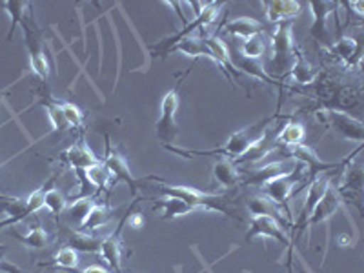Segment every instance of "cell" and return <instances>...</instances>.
<instances>
[{"instance_id":"obj_17","label":"cell","mask_w":364,"mask_h":273,"mask_svg":"<svg viewBox=\"0 0 364 273\" xmlns=\"http://www.w3.org/2000/svg\"><path fill=\"white\" fill-rule=\"evenodd\" d=\"M58 230H60V235L64 239V245L73 248L75 252L100 253V246H102V239L100 237L91 235V233H82L79 230L64 226V224H58Z\"/></svg>"},{"instance_id":"obj_28","label":"cell","mask_w":364,"mask_h":273,"mask_svg":"<svg viewBox=\"0 0 364 273\" xmlns=\"http://www.w3.org/2000/svg\"><path fill=\"white\" fill-rule=\"evenodd\" d=\"M113 213H115V211L109 208V204L97 203L95 206H93V210L90 211V215H87L86 223L79 228V232L93 233L95 230H99V228L106 226V224L113 219Z\"/></svg>"},{"instance_id":"obj_30","label":"cell","mask_w":364,"mask_h":273,"mask_svg":"<svg viewBox=\"0 0 364 273\" xmlns=\"http://www.w3.org/2000/svg\"><path fill=\"white\" fill-rule=\"evenodd\" d=\"M38 104H41V106H44L46 112H48L50 122H51V126H53V132L64 133L66 129H70V124H68L66 117H64L63 106H60V102H58V100L51 99V97L46 93V95L38 100Z\"/></svg>"},{"instance_id":"obj_3","label":"cell","mask_w":364,"mask_h":273,"mask_svg":"<svg viewBox=\"0 0 364 273\" xmlns=\"http://www.w3.org/2000/svg\"><path fill=\"white\" fill-rule=\"evenodd\" d=\"M295 58L294 42V21L279 22L269 41V55L266 60L264 71L268 77L277 80L284 73H290Z\"/></svg>"},{"instance_id":"obj_1","label":"cell","mask_w":364,"mask_h":273,"mask_svg":"<svg viewBox=\"0 0 364 273\" xmlns=\"http://www.w3.org/2000/svg\"><path fill=\"white\" fill-rule=\"evenodd\" d=\"M275 119H279L277 113H273L272 117H266V119L259 120V122H255V124H250L248 128H242L239 129V132L232 133V135L228 136V141L224 142L220 148H215V149H188V148H178V146H173V144H166L164 148L168 149V151H171V154L184 159H190L193 157V155H199V157L219 155V157L223 159H233V161H237V159L242 157L250 148H253L257 142L261 141Z\"/></svg>"},{"instance_id":"obj_12","label":"cell","mask_w":364,"mask_h":273,"mask_svg":"<svg viewBox=\"0 0 364 273\" xmlns=\"http://www.w3.org/2000/svg\"><path fill=\"white\" fill-rule=\"evenodd\" d=\"M106 141H108V144H106V157L102 159V164L108 168L109 175H112V178L117 182V184H119V182H124V184H128L129 186L132 193L135 195L136 190L141 188L142 181H136V178L133 177L126 159L122 157L117 149L112 148L109 139H106Z\"/></svg>"},{"instance_id":"obj_22","label":"cell","mask_w":364,"mask_h":273,"mask_svg":"<svg viewBox=\"0 0 364 273\" xmlns=\"http://www.w3.org/2000/svg\"><path fill=\"white\" fill-rule=\"evenodd\" d=\"M211 173L220 186H224L226 190H235L242 182V175L237 170V164L232 159H219L211 168Z\"/></svg>"},{"instance_id":"obj_31","label":"cell","mask_w":364,"mask_h":273,"mask_svg":"<svg viewBox=\"0 0 364 273\" xmlns=\"http://www.w3.org/2000/svg\"><path fill=\"white\" fill-rule=\"evenodd\" d=\"M79 262H80L79 252H75V250L70 248V246H63L50 262H41L38 266H53V268H60V269H68V272L79 273Z\"/></svg>"},{"instance_id":"obj_10","label":"cell","mask_w":364,"mask_h":273,"mask_svg":"<svg viewBox=\"0 0 364 273\" xmlns=\"http://www.w3.org/2000/svg\"><path fill=\"white\" fill-rule=\"evenodd\" d=\"M253 237H268V239H275L288 248V255L291 257L295 253V246L290 240V237H288V233H286L284 226H282L279 220L272 219V217H250V228L248 233H246V239L252 240Z\"/></svg>"},{"instance_id":"obj_24","label":"cell","mask_w":364,"mask_h":273,"mask_svg":"<svg viewBox=\"0 0 364 273\" xmlns=\"http://www.w3.org/2000/svg\"><path fill=\"white\" fill-rule=\"evenodd\" d=\"M290 77L295 84L299 86H310V84H315V80L321 77V71H317L315 68L310 66L302 51L299 48H295V58H294V66L290 70Z\"/></svg>"},{"instance_id":"obj_25","label":"cell","mask_w":364,"mask_h":273,"mask_svg":"<svg viewBox=\"0 0 364 273\" xmlns=\"http://www.w3.org/2000/svg\"><path fill=\"white\" fill-rule=\"evenodd\" d=\"M304 136H306V129L301 122H288L275 133V148H294L304 142Z\"/></svg>"},{"instance_id":"obj_35","label":"cell","mask_w":364,"mask_h":273,"mask_svg":"<svg viewBox=\"0 0 364 273\" xmlns=\"http://www.w3.org/2000/svg\"><path fill=\"white\" fill-rule=\"evenodd\" d=\"M60 106H63V112H64V117H66L68 124H70V128H82L84 124V115L82 112H80L77 106H75L73 102H60Z\"/></svg>"},{"instance_id":"obj_8","label":"cell","mask_w":364,"mask_h":273,"mask_svg":"<svg viewBox=\"0 0 364 273\" xmlns=\"http://www.w3.org/2000/svg\"><path fill=\"white\" fill-rule=\"evenodd\" d=\"M318 120L336 133H339L343 139L348 141H355L363 144L364 139V126L359 119L352 117L350 113H344L336 108H323L317 109Z\"/></svg>"},{"instance_id":"obj_20","label":"cell","mask_w":364,"mask_h":273,"mask_svg":"<svg viewBox=\"0 0 364 273\" xmlns=\"http://www.w3.org/2000/svg\"><path fill=\"white\" fill-rule=\"evenodd\" d=\"M330 53L343 60L348 68H355L360 63L363 55V42L353 37H341L336 44H331Z\"/></svg>"},{"instance_id":"obj_32","label":"cell","mask_w":364,"mask_h":273,"mask_svg":"<svg viewBox=\"0 0 364 273\" xmlns=\"http://www.w3.org/2000/svg\"><path fill=\"white\" fill-rule=\"evenodd\" d=\"M2 8H4L6 13L11 17V26H9L8 33V41H11L13 33H15V28L21 26L22 18L31 11L33 4H31V2H22V0H9V2H2Z\"/></svg>"},{"instance_id":"obj_4","label":"cell","mask_w":364,"mask_h":273,"mask_svg":"<svg viewBox=\"0 0 364 273\" xmlns=\"http://www.w3.org/2000/svg\"><path fill=\"white\" fill-rule=\"evenodd\" d=\"M57 177H60V173H55L53 177H50L48 181L42 184L38 190H35L33 193L29 195L28 199H17V197H4V195H0V211L6 213V219L0 220V230H4V228L13 226V224L21 223V220L28 219L29 215H33L37 211H41L44 208V193L46 190L55 184Z\"/></svg>"},{"instance_id":"obj_5","label":"cell","mask_w":364,"mask_h":273,"mask_svg":"<svg viewBox=\"0 0 364 273\" xmlns=\"http://www.w3.org/2000/svg\"><path fill=\"white\" fill-rule=\"evenodd\" d=\"M197 60H193L190 70L186 73L181 75V80L177 82V86L173 90H170L168 93L164 95L161 104V117L159 120L155 122V132H157V136L162 141V144H171L175 141V136L178 135V126L175 122V115H177V109H178V99H181V87L186 80L188 75L191 73V70L195 68Z\"/></svg>"},{"instance_id":"obj_23","label":"cell","mask_w":364,"mask_h":273,"mask_svg":"<svg viewBox=\"0 0 364 273\" xmlns=\"http://www.w3.org/2000/svg\"><path fill=\"white\" fill-rule=\"evenodd\" d=\"M170 53H182V55H186V57H191L193 60H197V58H203V57L213 60V55H211L210 48L204 44L203 37L182 38L181 42L173 44L170 50L166 51V55H170ZM166 55H164V57H166Z\"/></svg>"},{"instance_id":"obj_6","label":"cell","mask_w":364,"mask_h":273,"mask_svg":"<svg viewBox=\"0 0 364 273\" xmlns=\"http://www.w3.org/2000/svg\"><path fill=\"white\" fill-rule=\"evenodd\" d=\"M302 181H310L306 175V170H304V166L299 162V166L295 168L291 173L281 175V177L269 178L268 182L262 184V195H264L266 199L272 200L273 204H277L282 211H284L286 215H291V210L288 206V200L294 195L295 188L301 184Z\"/></svg>"},{"instance_id":"obj_37","label":"cell","mask_w":364,"mask_h":273,"mask_svg":"<svg viewBox=\"0 0 364 273\" xmlns=\"http://www.w3.org/2000/svg\"><path fill=\"white\" fill-rule=\"evenodd\" d=\"M2 252H4V248H0V261L4 259V257H2Z\"/></svg>"},{"instance_id":"obj_36","label":"cell","mask_w":364,"mask_h":273,"mask_svg":"<svg viewBox=\"0 0 364 273\" xmlns=\"http://www.w3.org/2000/svg\"><path fill=\"white\" fill-rule=\"evenodd\" d=\"M168 4H170V6H173V8H181V2H168ZM178 15H181V18H182V22H184V24H188V22H186V18H184V17H182V13L181 11H178Z\"/></svg>"},{"instance_id":"obj_18","label":"cell","mask_w":364,"mask_h":273,"mask_svg":"<svg viewBox=\"0 0 364 273\" xmlns=\"http://www.w3.org/2000/svg\"><path fill=\"white\" fill-rule=\"evenodd\" d=\"M262 6H264L269 24L294 21L302 13V2H297V0H268V2H262Z\"/></svg>"},{"instance_id":"obj_7","label":"cell","mask_w":364,"mask_h":273,"mask_svg":"<svg viewBox=\"0 0 364 273\" xmlns=\"http://www.w3.org/2000/svg\"><path fill=\"white\" fill-rule=\"evenodd\" d=\"M22 29H24V37H26V48H28L29 55V68L37 75L42 82L48 80L51 73L50 63H48V57L44 53V46H42V33L41 29L35 26L33 13L29 11L21 22Z\"/></svg>"},{"instance_id":"obj_11","label":"cell","mask_w":364,"mask_h":273,"mask_svg":"<svg viewBox=\"0 0 364 273\" xmlns=\"http://www.w3.org/2000/svg\"><path fill=\"white\" fill-rule=\"evenodd\" d=\"M139 200L141 199H135L133 200L132 206L128 208V211H126L124 215H122V219H120L119 226H117L115 232L112 233V235L104 237L102 239V246H100V253L99 255H102V259L109 264V268L113 269V272L117 273H122V266H120V261H122V255H120V250H122V228L126 226V223H128L129 219H132V213H133V208L139 204Z\"/></svg>"},{"instance_id":"obj_33","label":"cell","mask_w":364,"mask_h":273,"mask_svg":"<svg viewBox=\"0 0 364 273\" xmlns=\"http://www.w3.org/2000/svg\"><path fill=\"white\" fill-rule=\"evenodd\" d=\"M66 206L68 200L63 191L58 190V188H53V184H51L44 193V208H48L51 215H55L58 219V217L63 215V211L66 210Z\"/></svg>"},{"instance_id":"obj_9","label":"cell","mask_w":364,"mask_h":273,"mask_svg":"<svg viewBox=\"0 0 364 273\" xmlns=\"http://www.w3.org/2000/svg\"><path fill=\"white\" fill-rule=\"evenodd\" d=\"M344 204L343 197H341L339 190H337V184L336 181L331 182L328 190L324 191V195L321 197L315 208L311 210L310 217H308L306 224H304V230H308V242L311 240V232H314V228L318 226V224H324V223H330V219L337 213L341 206Z\"/></svg>"},{"instance_id":"obj_34","label":"cell","mask_w":364,"mask_h":273,"mask_svg":"<svg viewBox=\"0 0 364 273\" xmlns=\"http://www.w3.org/2000/svg\"><path fill=\"white\" fill-rule=\"evenodd\" d=\"M266 53V37L262 33L248 38L240 46V57L250 58V60H261L262 55Z\"/></svg>"},{"instance_id":"obj_16","label":"cell","mask_w":364,"mask_h":273,"mask_svg":"<svg viewBox=\"0 0 364 273\" xmlns=\"http://www.w3.org/2000/svg\"><path fill=\"white\" fill-rule=\"evenodd\" d=\"M308 6L314 13V24L310 28V35L318 42H328V28L326 18L331 13H336L339 8V2H331V0H310Z\"/></svg>"},{"instance_id":"obj_26","label":"cell","mask_w":364,"mask_h":273,"mask_svg":"<svg viewBox=\"0 0 364 273\" xmlns=\"http://www.w3.org/2000/svg\"><path fill=\"white\" fill-rule=\"evenodd\" d=\"M8 233L13 237V239H17L18 242H21L22 246H26L28 250H44L46 246L50 245L51 239H53V235H50V232H48L46 228H42L41 224H35V226L31 228L26 235H22V233H17V232H8Z\"/></svg>"},{"instance_id":"obj_14","label":"cell","mask_w":364,"mask_h":273,"mask_svg":"<svg viewBox=\"0 0 364 273\" xmlns=\"http://www.w3.org/2000/svg\"><path fill=\"white\" fill-rule=\"evenodd\" d=\"M297 166H299V162L294 161V159L282 157L275 162H269V164H266L264 168L253 171L252 175H248V177L242 178L240 186H262L264 182L269 181V178H275V177H281V175L291 173V171H294Z\"/></svg>"},{"instance_id":"obj_19","label":"cell","mask_w":364,"mask_h":273,"mask_svg":"<svg viewBox=\"0 0 364 273\" xmlns=\"http://www.w3.org/2000/svg\"><path fill=\"white\" fill-rule=\"evenodd\" d=\"M95 204H97V195H91V197H82V199H71V203L68 204L66 210L63 211L64 226L73 228V230H79V228L86 223L87 215H90V211L93 210V206H95Z\"/></svg>"},{"instance_id":"obj_21","label":"cell","mask_w":364,"mask_h":273,"mask_svg":"<svg viewBox=\"0 0 364 273\" xmlns=\"http://www.w3.org/2000/svg\"><path fill=\"white\" fill-rule=\"evenodd\" d=\"M248 211L252 217H259V215H266V217H272V219L279 220L282 226H288L291 228L294 223H291L288 217H286L284 211L277 206V204H273L272 200L266 199L264 195H259V197H252L248 200Z\"/></svg>"},{"instance_id":"obj_13","label":"cell","mask_w":364,"mask_h":273,"mask_svg":"<svg viewBox=\"0 0 364 273\" xmlns=\"http://www.w3.org/2000/svg\"><path fill=\"white\" fill-rule=\"evenodd\" d=\"M343 181L337 186L344 203H355L360 210V193H363V168L348 162L343 168Z\"/></svg>"},{"instance_id":"obj_2","label":"cell","mask_w":364,"mask_h":273,"mask_svg":"<svg viewBox=\"0 0 364 273\" xmlns=\"http://www.w3.org/2000/svg\"><path fill=\"white\" fill-rule=\"evenodd\" d=\"M144 181H157L151 190L161 193L162 197H173V199H181L186 204H190L195 210H208L217 211L224 217H237L235 211H232V204L235 203V193L233 191H226V193H204V191L195 190L191 186H178V184H168L159 177H148Z\"/></svg>"},{"instance_id":"obj_27","label":"cell","mask_w":364,"mask_h":273,"mask_svg":"<svg viewBox=\"0 0 364 273\" xmlns=\"http://www.w3.org/2000/svg\"><path fill=\"white\" fill-rule=\"evenodd\" d=\"M224 29H226V33L233 35V37L242 38V41H248V38L262 33L264 26H262V22L255 21V18L239 17V18H235V21L228 22V24L224 26Z\"/></svg>"},{"instance_id":"obj_29","label":"cell","mask_w":364,"mask_h":273,"mask_svg":"<svg viewBox=\"0 0 364 273\" xmlns=\"http://www.w3.org/2000/svg\"><path fill=\"white\" fill-rule=\"evenodd\" d=\"M159 208H162V219L164 220L190 215V213L197 211L190 204L184 203V200L173 199V197H162V199L155 200V210H159Z\"/></svg>"},{"instance_id":"obj_15","label":"cell","mask_w":364,"mask_h":273,"mask_svg":"<svg viewBox=\"0 0 364 273\" xmlns=\"http://www.w3.org/2000/svg\"><path fill=\"white\" fill-rule=\"evenodd\" d=\"M58 162H64L70 168H73V171L77 170H87L90 166L100 162V159L97 157L93 151L90 149V146L80 139V141L73 142L70 148H66L63 154L58 155Z\"/></svg>"}]
</instances>
